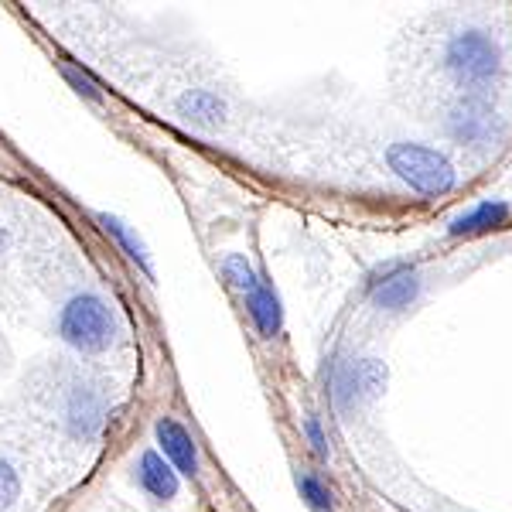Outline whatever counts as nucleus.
<instances>
[{"label": "nucleus", "instance_id": "f257e3e1", "mask_svg": "<svg viewBox=\"0 0 512 512\" xmlns=\"http://www.w3.org/2000/svg\"><path fill=\"white\" fill-rule=\"evenodd\" d=\"M59 335L76 352H106L117 342V318L99 294H76L59 311Z\"/></svg>", "mask_w": 512, "mask_h": 512}, {"label": "nucleus", "instance_id": "f3484780", "mask_svg": "<svg viewBox=\"0 0 512 512\" xmlns=\"http://www.w3.org/2000/svg\"><path fill=\"white\" fill-rule=\"evenodd\" d=\"M62 76L69 79V86L76 89L79 96L93 99V103H96L99 96H103V93H99V86H96V79L89 76L86 69H79V65H72V62H62Z\"/></svg>", "mask_w": 512, "mask_h": 512}, {"label": "nucleus", "instance_id": "4468645a", "mask_svg": "<svg viewBox=\"0 0 512 512\" xmlns=\"http://www.w3.org/2000/svg\"><path fill=\"white\" fill-rule=\"evenodd\" d=\"M222 277H226L229 287H233V291H239L243 297L250 294L253 287H256V280H260V277L253 274L250 263H246V256H236V253L222 260Z\"/></svg>", "mask_w": 512, "mask_h": 512}, {"label": "nucleus", "instance_id": "0eeeda50", "mask_svg": "<svg viewBox=\"0 0 512 512\" xmlns=\"http://www.w3.org/2000/svg\"><path fill=\"white\" fill-rule=\"evenodd\" d=\"M137 482L151 499L168 502L178 495V472L164 461V454L158 451H144L137 461Z\"/></svg>", "mask_w": 512, "mask_h": 512}, {"label": "nucleus", "instance_id": "dca6fc26", "mask_svg": "<svg viewBox=\"0 0 512 512\" xmlns=\"http://www.w3.org/2000/svg\"><path fill=\"white\" fill-rule=\"evenodd\" d=\"M18 495H21V478L14 472L11 461L0 458V512L11 509L14 502H18Z\"/></svg>", "mask_w": 512, "mask_h": 512}, {"label": "nucleus", "instance_id": "2eb2a0df", "mask_svg": "<svg viewBox=\"0 0 512 512\" xmlns=\"http://www.w3.org/2000/svg\"><path fill=\"white\" fill-rule=\"evenodd\" d=\"M297 489H301V495L315 509H332V492L325 489V482H321L315 472H301V475H297Z\"/></svg>", "mask_w": 512, "mask_h": 512}, {"label": "nucleus", "instance_id": "1a4fd4ad", "mask_svg": "<svg viewBox=\"0 0 512 512\" xmlns=\"http://www.w3.org/2000/svg\"><path fill=\"white\" fill-rule=\"evenodd\" d=\"M178 117L188 120L192 127H219L226 120V103L212 89H188L178 99Z\"/></svg>", "mask_w": 512, "mask_h": 512}, {"label": "nucleus", "instance_id": "f03ea898", "mask_svg": "<svg viewBox=\"0 0 512 512\" xmlns=\"http://www.w3.org/2000/svg\"><path fill=\"white\" fill-rule=\"evenodd\" d=\"M386 161L420 195L434 198L454 188V168L448 164V158L424 144H393L386 151Z\"/></svg>", "mask_w": 512, "mask_h": 512}, {"label": "nucleus", "instance_id": "a211bd4d", "mask_svg": "<svg viewBox=\"0 0 512 512\" xmlns=\"http://www.w3.org/2000/svg\"><path fill=\"white\" fill-rule=\"evenodd\" d=\"M304 431H308L311 444H315V451L321 454V458H328V437L321 434V424H318V417H308V420H304Z\"/></svg>", "mask_w": 512, "mask_h": 512}, {"label": "nucleus", "instance_id": "9d476101", "mask_svg": "<svg viewBox=\"0 0 512 512\" xmlns=\"http://www.w3.org/2000/svg\"><path fill=\"white\" fill-rule=\"evenodd\" d=\"M246 311H250L256 332H260L263 338H274L280 332V301H277V294L270 284L256 280V287L246 294Z\"/></svg>", "mask_w": 512, "mask_h": 512}, {"label": "nucleus", "instance_id": "f8f14e48", "mask_svg": "<svg viewBox=\"0 0 512 512\" xmlns=\"http://www.w3.org/2000/svg\"><path fill=\"white\" fill-rule=\"evenodd\" d=\"M509 216V205L502 202H482L475 209H468L465 216H458L451 222V236H475V233H485L492 226H502Z\"/></svg>", "mask_w": 512, "mask_h": 512}, {"label": "nucleus", "instance_id": "6e6552de", "mask_svg": "<svg viewBox=\"0 0 512 512\" xmlns=\"http://www.w3.org/2000/svg\"><path fill=\"white\" fill-rule=\"evenodd\" d=\"M495 130V113L485 110L482 103L468 99V103H458L451 113V134L458 140H468V144H485Z\"/></svg>", "mask_w": 512, "mask_h": 512}, {"label": "nucleus", "instance_id": "39448f33", "mask_svg": "<svg viewBox=\"0 0 512 512\" xmlns=\"http://www.w3.org/2000/svg\"><path fill=\"white\" fill-rule=\"evenodd\" d=\"M417 291H420L417 270L407 267V263H393V267L379 270V274L369 280V294H373L376 308H386V311L407 308L417 297Z\"/></svg>", "mask_w": 512, "mask_h": 512}, {"label": "nucleus", "instance_id": "9b49d317", "mask_svg": "<svg viewBox=\"0 0 512 512\" xmlns=\"http://www.w3.org/2000/svg\"><path fill=\"white\" fill-rule=\"evenodd\" d=\"M69 427L76 437H96L99 434V427H103V403H99L96 393L79 390L76 396H72Z\"/></svg>", "mask_w": 512, "mask_h": 512}, {"label": "nucleus", "instance_id": "7ed1b4c3", "mask_svg": "<svg viewBox=\"0 0 512 512\" xmlns=\"http://www.w3.org/2000/svg\"><path fill=\"white\" fill-rule=\"evenodd\" d=\"M444 62L465 82H492L502 72V52L485 31H461L448 41Z\"/></svg>", "mask_w": 512, "mask_h": 512}, {"label": "nucleus", "instance_id": "ddd939ff", "mask_svg": "<svg viewBox=\"0 0 512 512\" xmlns=\"http://www.w3.org/2000/svg\"><path fill=\"white\" fill-rule=\"evenodd\" d=\"M99 226H103L106 233H110L113 239H117V246H120V250L127 253L130 260H134L137 267L144 270L147 277L154 274V270H151V260H147V250H144V243H140V239H137V233H134V229L127 226V222H123V219H117V216H110V212H99Z\"/></svg>", "mask_w": 512, "mask_h": 512}, {"label": "nucleus", "instance_id": "423d86ee", "mask_svg": "<svg viewBox=\"0 0 512 512\" xmlns=\"http://www.w3.org/2000/svg\"><path fill=\"white\" fill-rule=\"evenodd\" d=\"M154 434H158V444L164 451V461L175 468L178 475L195 478L198 475V448H195V437L178 424L175 417H161L154 424Z\"/></svg>", "mask_w": 512, "mask_h": 512}, {"label": "nucleus", "instance_id": "20e7f679", "mask_svg": "<svg viewBox=\"0 0 512 512\" xmlns=\"http://www.w3.org/2000/svg\"><path fill=\"white\" fill-rule=\"evenodd\" d=\"M386 386V366L376 359L349 362L335 373V400L338 407H352L359 400H373Z\"/></svg>", "mask_w": 512, "mask_h": 512}]
</instances>
